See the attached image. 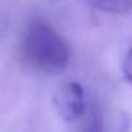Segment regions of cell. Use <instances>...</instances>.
I'll use <instances>...</instances> for the list:
<instances>
[{"label":"cell","instance_id":"cell-5","mask_svg":"<svg viewBox=\"0 0 132 132\" xmlns=\"http://www.w3.org/2000/svg\"><path fill=\"white\" fill-rule=\"evenodd\" d=\"M123 75H124V79L132 84V47L128 49V52L126 53V57L123 60Z\"/></svg>","mask_w":132,"mask_h":132},{"label":"cell","instance_id":"cell-3","mask_svg":"<svg viewBox=\"0 0 132 132\" xmlns=\"http://www.w3.org/2000/svg\"><path fill=\"white\" fill-rule=\"evenodd\" d=\"M78 132H104V120L102 115L97 106L87 105L84 115L79 120Z\"/></svg>","mask_w":132,"mask_h":132},{"label":"cell","instance_id":"cell-2","mask_svg":"<svg viewBox=\"0 0 132 132\" xmlns=\"http://www.w3.org/2000/svg\"><path fill=\"white\" fill-rule=\"evenodd\" d=\"M58 115L66 123H77L84 115L87 101L82 86L77 82L62 84L53 98Z\"/></svg>","mask_w":132,"mask_h":132},{"label":"cell","instance_id":"cell-4","mask_svg":"<svg viewBox=\"0 0 132 132\" xmlns=\"http://www.w3.org/2000/svg\"><path fill=\"white\" fill-rule=\"evenodd\" d=\"M88 3L106 13L124 14L132 11V0H88Z\"/></svg>","mask_w":132,"mask_h":132},{"label":"cell","instance_id":"cell-1","mask_svg":"<svg viewBox=\"0 0 132 132\" xmlns=\"http://www.w3.org/2000/svg\"><path fill=\"white\" fill-rule=\"evenodd\" d=\"M21 54L31 69L48 75L62 73L70 61L68 43L44 20L29 23L22 36Z\"/></svg>","mask_w":132,"mask_h":132}]
</instances>
